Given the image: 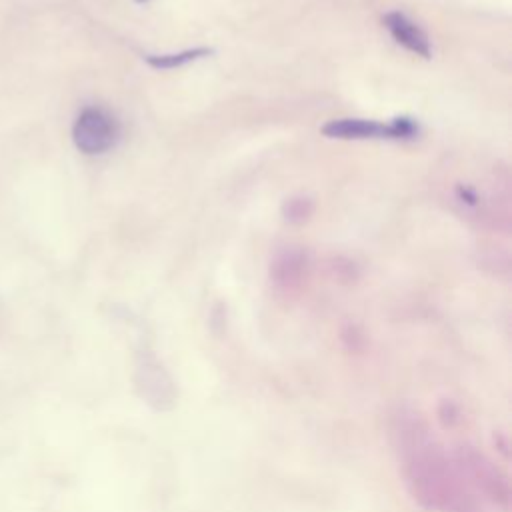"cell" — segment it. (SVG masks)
<instances>
[{
    "label": "cell",
    "instance_id": "6da1fadb",
    "mask_svg": "<svg viewBox=\"0 0 512 512\" xmlns=\"http://www.w3.org/2000/svg\"><path fill=\"white\" fill-rule=\"evenodd\" d=\"M396 434L400 436V452L412 492L428 506L448 512H468L464 496L450 476L442 452L422 424L418 420H408Z\"/></svg>",
    "mask_w": 512,
    "mask_h": 512
},
{
    "label": "cell",
    "instance_id": "7a4b0ae2",
    "mask_svg": "<svg viewBox=\"0 0 512 512\" xmlns=\"http://www.w3.org/2000/svg\"><path fill=\"white\" fill-rule=\"evenodd\" d=\"M322 134L328 138L342 140H364V138H412L418 134V124L412 118H396L390 124L362 120V118H340L330 120L322 126Z\"/></svg>",
    "mask_w": 512,
    "mask_h": 512
},
{
    "label": "cell",
    "instance_id": "3957f363",
    "mask_svg": "<svg viewBox=\"0 0 512 512\" xmlns=\"http://www.w3.org/2000/svg\"><path fill=\"white\" fill-rule=\"evenodd\" d=\"M120 136L116 118L102 108H86L74 124L72 138L84 154H102L110 150Z\"/></svg>",
    "mask_w": 512,
    "mask_h": 512
},
{
    "label": "cell",
    "instance_id": "277c9868",
    "mask_svg": "<svg viewBox=\"0 0 512 512\" xmlns=\"http://www.w3.org/2000/svg\"><path fill=\"white\" fill-rule=\"evenodd\" d=\"M384 24L390 30L392 38L404 46L406 50L422 56V58H430L432 48H430V40L424 34V30L414 24L408 16H404L402 12H390L384 16Z\"/></svg>",
    "mask_w": 512,
    "mask_h": 512
},
{
    "label": "cell",
    "instance_id": "5b68a950",
    "mask_svg": "<svg viewBox=\"0 0 512 512\" xmlns=\"http://www.w3.org/2000/svg\"><path fill=\"white\" fill-rule=\"evenodd\" d=\"M306 260H304V254L298 252V250H286L282 252L274 264H272V274L278 282H294L300 278L302 274V268H304Z\"/></svg>",
    "mask_w": 512,
    "mask_h": 512
},
{
    "label": "cell",
    "instance_id": "8992f818",
    "mask_svg": "<svg viewBox=\"0 0 512 512\" xmlns=\"http://www.w3.org/2000/svg\"><path fill=\"white\" fill-rule=\"evenodd\" d=\"M212 54L210 48H194V50H184V52H178V54H162V56H148L146 62L152 66V68H178V66H184L192 60H198V58H204Z\"/></svg>",
    "mask_w": 512,
    "mask_h": 512
},
{
    "label": "cell",
    "instance_id": "52a82bcc",
    "mask_svg": "<svg viewBox=\"0 0 512 512\" xmlns=\"http://www.w3.org/2000/svg\"><path fill=\"white\" fill-rule=\"evenodd\" d=\"M314 212V204L310 198H302V196H296V198H290L284 202L282 206V216L292 222V224H304Z\"/></svg>",
    "mask_w": 512,
    "mask_h": 512
},
{
    "label": "cell",
    "instance_id": "ba28073f",
    "mask_svg": "<svg viewBox=\"0 0 512 512\" xmlns=\"http://www.w3.org/2000/svg\"><path fill=\"white\" fill-rule=\"evenodd\" d=\"M138 2H148V0H138Z\"/></svg>",
    "mask_w": 512,
    "mask_h": 512
}]
</instances>
